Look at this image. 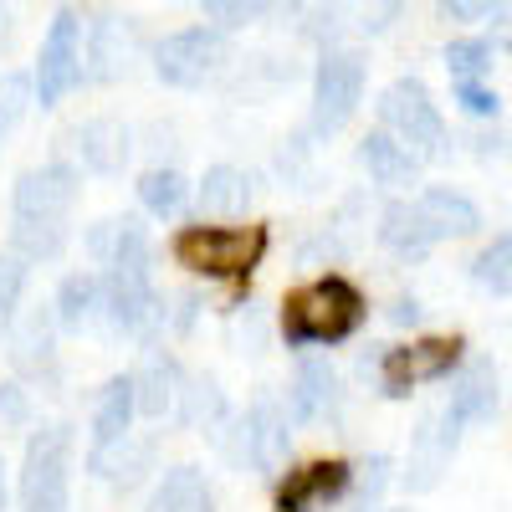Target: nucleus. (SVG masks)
<instances>
[{
  "label": "nucleus",
  "mask_w": 512,
  "mask_h": 512,
  "mask_svg": "<svg viewBox=\"0 0 512 512\" xmlns=\"http://www.w3.org/2000/svg\"><path fill=\"white\" fill-rule=\"evenodd\" d=\"M364 292L349 277H318L303 292H287L282 303V338L287 349H308V344H344L364 323Z\"/></svg>",
  "instance_id": "1"
},
{
  "label": "nucleus",
  "mask_w": 512,
  "mask_h": 512,
  "mask_svg": "<svg viewBox=\"0 0 512 512\" xmlns=\"http://www.w3.org/2000/svg\"><path fill=\"white\" fill-rule=\"evenodd\" d=\"M272 246L267 226H185L175 236V262L210 282H246Z\"/></svg>",
  "instance_id": "2"
},
{
  "label": "nucleus",
  "mask_w": 512,
  "mask_h": 512,
  "mask_svg": "<svg viewBox=\"0 0 512 512\" xmlns=\"http://www.w3.org/2000/svg\"><path fill=\"white\" fill-rule=\"evenodd\" d=\"M466 364V338H415L400 349H374L359 359V374H374V390L384 400H410L415 384L451 379Z\"/></svg>",
  "instance_id": "3"
},
{
  "label": "nucleus",
  "mask_w": 512,
  "mask_h": 512,
  "mask_svg": "<svg viewBox=\"0 0 512 512\" xmlns=\"http://www.w3.org/2000/svg\"><path fill=\"white\" fill-rule=\"evenodd\" d=\"M72 451H77V436L62 420L31 431L26 461H21V507L26 512H67V502H72Z\"/></svg>",
  "instance_id": "4"
},
{
  "label": "nucleus",
  "mask_w": 512,
  "mask_h": 512,
  "mask_svg": "<svg viewBox=\"0 0 512 512\" xmlns=\"http://www.w3.org/2000/svg\"><path fill=\"white\" fill-rule=\"evenodd\" d=\"M379 123L410 159H441L446 154V118L431 103L420 77H400L379 93Z\"/></svg>",
  "instance_id": "5"
},
{
  "label": "nucleus",
  "mask_w": 512,
  "mask_h": 512,
  "mask_svg": "<svg viewBox=\"0 0 512 512\" xmlns=\"http://www.w3.org/2000/svg\"><path fill=\"white\" fill-rule=\"evenodd\" d=\"M364 82H369L364 52L333 47L318 57V72H313V134L318 139L338 134L354 118V108L364 103Z\"/></svg>",
  "instance_id": "6"
},
{
  "label": "nucleus",
  "mask_w": 512,
  "mask_h": 512,
  "mask_svg": "<svg viewBox=\"0 0 512 512\" xmlns=\"http://www.w3.org/2000/svg\"><path fill=\"white\" fill-rule=\"evenodd\" d=\"M77 82H82V16L77 11H57V21L47 26V36H41L31 93H36L41 108H57Z\"/></svg>",
  "instance_id": "7"
},
{
  "label": "nucleus",
  "mask_w": 512,
  "mask_h": 512,
  "mask_svg": "<svg viewBox=\"0 0 512 512\" xmlns=\"http://www.w3.org/2000/svg\"><path fill=\"white\" fill-rule=\"evenodd\" d=\"M226 52L231 47H226L221 31L190 26V31L164 36L154 47V72H159V82H169V88H200V82L226 62Z\"/></svg>",
  "instance_id": "8"
},
{
  "label": "nucleus",
  "mask_w": 512,
  "mask_h": 512,
  "mask_svg": "<svg viewBox=\"0 0 512 512\" xmlns=\"http://www.w3.org/2000/svg\"><path fill=\"white\" fill-rule=\"evenodd\" d=\"M287 451H292V425L282 415V405L272 395H262L241 420H236V446L231 456L246 461L251 472H262V477H277L282 466H287Z\"/></svg>",
  "instance_id": "9"
},
{
  "label": "nucleus",
  "mask_w": 512,
  "mask_h": 512,
  "mask_svg": "<svg viewBox=\"0 0 512 512\" xmlns=\"http://www.w3.org/2000/svg\"><path fill=\"white\" fill-rule=\"evenodd\" d=\"M82 195V175L67 164V159H52V164H41V169H26V175L16 180V216L26 221H67V210L77 205Z\"/></svg>",
  "instance_id": "10"
},
{
  "label": "nucleus",
  "mask_w": 512,
  "mask_h": 512,
  "mask_svg": "<svg viewBox=\"0 0 512 512\" xmlns=\"http://www.w3.org/2000/svg\"><path fill=\"white\" fill-rule=\"evenodd\" d=\"M338 400H344V390H338V369L323 359V354H303L292 369V384H287V425H313L323 415H338Z\"/></svg>",
  "instance_id": "11"
},
{
  "label": "nucleus",
  "mask_w": 512,
  "mask_h": 512,
  "mask_svg": "<svg viewBox=\"0 0 512 512\" xmlns=\"http://www.w3.org/2000/svg\"><path fill=\"white\" fill-rule=\"evenodd\" d=\"M349 477L354 466L349 461H313V466H297L277 482V497H272V512H318L328 502H338L349 492Z\"/></svg>",
  "instance_id": "12"
},
{
  "label": "nucleus",
  "mask_w": 512,
  "mask_h": 512,
  "mask_svg": "<svg viewBox=\"0 0 512 512\" xmlns=\"http://www.w3.org/2000/svg\"><path fill=\"white\" fill-rule=\"evenodd\" d=\"M502 410V374L492 359H472L456 369V384H451V400H446V415L461 425H487L492 415Z\"/></svg>",
  "instance_id": "13"
},
{
  "label": "nucleus",
  "mask_w": 512,
  "mask_h": 512,
  "mask_svg": "<svg viewBox=\"0 0 512 512\" xmlns=\"http://www.w3.org/2000/svg\"><path fill=\"white\" fill-rule=\"evenodd\" d=\"M128 379H134V415H144V420H164V415H175V400H180V379H185V369H180V359L169 354V349L149 344V349H144V359H139V369L128 374Z\"/></svg>",
  "instance_id": "14"
},
{
  "label": "nucleus",
  "mask_w": 512,
  "mask_h": 512,
  "mask_svg": "<svg viewBox=\"0 0 512 512\" xmlns=\"http://www.w3.org/2000/svg\"><path fill=\"white\" fill-rule=\"evenodd\" d=\"M461 446V425L441 410L431 420H420V431H415V446H410V472H405V487L410 492H431L441 482V472L451 466Z\"/></svg>",
  "instance_id": "15"
},
{
  "label": "nucleus",
  "mask_w": 512,
  "mask_h": 512,
  "mask_svg": "<svg viewBox=\"0 0 512 512\" xmlns=\"http://www.w3.org/2000/svg\"><path fill=\"white\" fill-rule=\"evenodd\" d=\"M149 466H154V436H134V431H128L123 441H113V446L88 451V472L98 482H108L113 492H134Z\"/></svg>",
  "instance_id": "16"
},
{
  "label": "nucleus",
  "mask_w": 512,
  "mask_h": 512,
  "mask_svg": "<svg viewBox=\"0 0 512 512\" xmlns=\"http://www.w3.org/2000/svg\"><path fill=\"white\" fill-rule=\"evenodd\" d=\"M72 139H77V154L93 175H118L128 164V154H134V134H128V123H118V118H88Z\"/></svg>",
  "instance_id": "17"
},
{
  "label": "nucleus",
  "mask_w": 512,
  "mask_h": 512,
  "mask_svg": "<svg viewBox=\"0 0 512 512\" xmlns=\"http://www.w3.org/2000/svg\"><path fill=\"white\" fill-rule=\"evenodd\" d=\"M359 164L369 169V180L384 185V190H410L420 180V159H410L384 128H374V134L359 139Z\"/></svg>",
  "instance_id": "18"
},
{
  "label": "nucleus",
  "mask_w": 512,
  "mask_h": 512,
  "mask_svg": "<svg viewBox=\"0 0 512 512\" xmlns=\"http://www.w3.org/2000/svg\"><path fill=\"white\" fill-rule=\"evenodd\" d=\"M415 210L425 216V226H431V236L441 241V236H472L477 226H482V210L466 200L461 190H451V185H431V190H420V200H415Z\"/></svg>",
  "instance_id": "19"
},
{
  "label": "nucleus",
  "mask_w": 512,
  "mask_h": 512,
  "mask_svg": "<svg viewBox=\"0 0 512 512\" xmlns=\"http://www.w3.org/2000/svg\"><path fill=\"white\" fill-rule=\"evenodd\" d=\"M144 512H216L210 487H205V472L200 466H169V472L159 477V487L149 492Z\"/></svg>",
  "instance_id": "20"
},
{
  "label": "nucleus",
  "mask_w": 512,
  "mask_h": 512,
  "mask_svg": "<svg viewBox=\"0 0 512 512\" xmlns=\"http://www.w3.org/2000/svg\"><path fill=\"white\" fill-rule=\"evenodd\" d=\"M52 313H31L21 328H11V364L31 379L57 374V349H52Z\"/></svg>",
  "instance_id": "21"
},
{
  "label": "nucleus",
  "mask_w": 512,
  "mask_h": 512,
  "mask_svg": "<svg viewBox=\"0 0 512 512\" xmlns=\"http://www.w3.org/2000/svg\"><path fill=\"white\" fill-rule=\"evenodd\" d=\"M379 241L390 246L395 256H410V262H420V256L436 246V236H431V226H425V216L415 210V200H390V205H384Z\"/></svg>",
  "instance_id": "22"
},
{
  "label": "nucleus",
  "mask_w": 512,
  "mask_h": 512,
  "mask_svg": "<svg viewBox=\"0 0 512 512\" xmlns=\"http://www.w3.org/2000/svg\"><path fill=\"white\" fill-rule=\"evenodd\" d=\"M195 200H200V216H241V210L251 205L246 169H236V164H210L205 180H200V190H195Z\"/></svg>",
  "instance_id": "23"
},
{
  "label": "nucleus",
  "mask_w": 512,
  "mask_h": 512,
  "mask_svg": "<svg viewBox=\"0 0 512 512\" xmlns=\"http://www.w3.org/2000/svg\"><path fill=\"white\" fill-rule=\"evenodd\" d=\"M128 431H134V379L113 374L98 395V410H93V446H113Z\"/></svg>",
  "instance_id": "24"
},
{
  "label": "nucleus",
  "mask_w": 512,
  "mask_h": 512,
  "mask_svg": "<svg viewBox=\"0 0 512 512\" xmlns=\"http://www.w3.org/2000/svg\"><path fill=\"white\" fill-rule=\"evenodd\" d=\"M175 415L190 425V431H216L226 420V395L210 374H185L180 379V400H175Z\"/></svg>",
  "instance_id": "25"
},
{
  "label": "nucleus",
  "mask_w": 512,
  "mask_h": 512,
  "mask_svg": "<svg viewBox=\"0 0 512 512\" xmlns=\"http://www.w3.org/2000/svg\"><path fill=\"white\" fill-rule=\"evenodd\" d=\"M98 272H72L62 277L57 287V303H52V323L67 328V333H82L93 318H98Z\"/></svg>",
  "instance_id": "26"
},
{
  "label": "nucleus",
  "mask_w": 512,
  "mask_h": 512,
  "mask_svg": "<svg viewBox=\"0 0 512 512\" xmlns=\"http://www.w3.org/2000/svg\"><path fill=\"white\" fill-rule=\"evenodd\" d=\"M88 72L98 82H113L123 67H128V26L118 16H98L93 31H88Z\"/></svg>",
  "instance_id": "27"
},
{
  "label": "nucleus",
  "mask_w": 512,
  "mask_h": 512,
  "mask_svg": "<svg viewBox=\"0 0 512 512\" xmlns=\"http://www.w3.org/2000/svg\"><path fill=\"white\" fill-rule=\"evenodd\" d=\"M67 251V221H11V256L21 262H57Z\"/></svg>",
  "instance_id": "28"
},
{
  "label": "nucleus",
  "mask_w": 512,
  "mask_h": 512,
  "mask_svg": "<svg viewBox=\"0 0 512 512\" xmlns=\"http://www.w3.org/2000/svg\"><path fill=\"white\" fill-rule=\"evenodd\" d=\"M139 200H144L149 216L169 221V216H180V210H185L190 185H185L180 169H159V164H154V169H144V175H139Z\"/></svg>",
  "instance_id": "29"
},
{
  "label": "nucleus",
  "mask_w": 512,
  "mask_h": 512,
  "mask_svg": "<svg viewBox=\"0 0 512 512\" xmlns=\"http://www.w3.org/2000/svg\"><path fill=\"white\" fill-rule=\"evenodd\" d=\"M472 277L497 297V303L512 292V236H507V231H502V236H492V241L482 246V256L472 262Z\"/></svg>",
  "instance_id": "30"
},
{
  "label": "nucleus",
  "mask_w": 512,
  "mask_h": 512,
  "mask_svg": "<svg viewBox=\"0 0 512 512\" xmlns=\"http://www.w3.org/2000/svg\"><path fill=\"white\" fill-rule=\"evenodd\" d=\"M446 72L451 82H482V72H492V41L487 36H461L446 47Z\"/></svg>",
  "instance_id": "31"
},
{
  "label": "nucleus",
  "mask_w": 512,
  "mask_h": 512,
  "mask_svg": "<svg viewBox=\"0 0 512 512\" xmlns=\"http://www.w3.org/2000/svg\"><path fill=\"white\" fill-rule=\"evenodd\" d=\"M26 262L11 251H0V333L16 328V308H21V292H26Z\"/></svg>",
  "instance_id": "32"
},
{
  "label": "nucleus",
  "mask_w": 512,
  "mask_h": 512,
  "mask_svg": "<svg viewBox=\"0 0 512 512\" xmlns=\"http://www.w3.org/2000/svg\"><path fill=\"white\" fill-rule=\"evenodd\" d=\"M390 472H395V461L390 456H369L364 466H354V477H349V492H359V502H364V512H369V502L390 487Z\"/></svg>",
  "instance_id": "33"
},
{
  "label": "nucleus",
  "mask_w": 512,
  "mask_h": 512,
  "mask_svg": "<svg viewBox=\"0 0 512 512\" xmlns=\"http://www.w3.org/2000/svg\"><path fill=\"white\" fill-rule=\"evenodd\" d=\"M26 103H31V82L16 77V72H6V77H0V139L16 128V118L26 113Z\"/></svg>",
  "instance_id": "34"
},
{
  "label": "nucleus",
  "mask_w": 512,
  "mask_h": 512,
  "mask_svg": "<svg viewBox=\"0 0 512 512\" xmlns=\"http://www.w3.org/2000/svg\"><path fill=\"white\" fill-rule=\"evenodd\" d=\"M256 11H262V6H236V0H205V6H200L205 21H216L210 31H241L246 21H256Z\"/></svg>",
  "instance_id": "35"
},
{
  "label": "nucleus",
  "mask_w": 512,
  "mask_h": 512,
  "mask_svg": "<svg viewBox=\"0 0 512 512\" xmlns=\"http://www.w3.org/2000/svg\"><path fill=\"white\" fill-rule=\"evenodd\" d=\"M451 88H456V103L472 113V118H492L502 108V98L492 88H482V82H451Z\"/></svg>",
  "instance_id": "36"
},
{
  "label": "nucleus",
  "mask_w": 512,
  "mask_h": 512,
  "mask_svg": "<svg viewBox=\"0 0 512 512\" xmlns=\"http://www.w3.org/2000/svg\"><path fill=\"white\" fill-rule=\"evenodd\" d=\"M26 420H31L26 390H21V384H0V425H6V431H21Z\"/></svg>",
  "instance_id": "37"
},
{
  "label": "nucleus",
  "mask_w": 512,
  "mask_h": 512,
  "mask_svg": "<svg viewBox=\"0 0 512 512\" xmlns=\"http://www.w3.org/2000/svg\"><path fill=\"white\" fill-rule=\"evenodd\" d=\"M390 323H400V328L420 323V303H415V297H395V303H390Z\"/></svg>",
  "instance_id": "38"
},
{
  "label": "nucleus",
  "mask_w": 512,
  "mask_h": 512,
  "mask_svg": "<svg viewBox=\"0 0 512 512\" xmlns=\"http://www.w3.org/2000/svg\"><path fill=\"white\" fill-rule=\"evenodd\" d=\"M441 16H446V21H477V16H492V6H466V0H446Z\"/></svg>",
  "instance_id": "39"
},
{
  "label": "nucleus",
  "mask_w": 512,
  "mask_h": 512,
  "mask_svg": "<svg viewBox=\"0 0 512 512\" xmlns=\"http://www.w3.org/2000/svg\"><path fill=\"white\" fill-rule=\"evenodd\" d=\"M195 308H200V297H195V292H185V297H180V308H175V328H180V333H190Z\"/></svg>",
  "instance_id": "40"
},
{
  "label": "nucleus",
  "mask_w": 512,
  "mask_h": 512,
  "mask_svg": "<svg viewBox=\"0 0 512 512\" xmlns=\"http://www.w3.org/2000/svg\"><path fill=\"white\" fill-rule=\"evenodd\" d=\"M0 512H6V466H0Z\"/></svg>",
  "instance_id": "41"
},
{
  "label": "nucleus",
  "mask_w": 512,
  "mask_h": 512,
  "mask_svg": "<svg viewBox=\"0 0 512 512\" xmlns=\"http://www.w3.org/2000/svg\"><path fill=\"white\" fill-rule=\"evenodd\" d=\"M374 512H395V507H374Z\"/></svg>",
  "instance_id": "42"
}]
</instances>
